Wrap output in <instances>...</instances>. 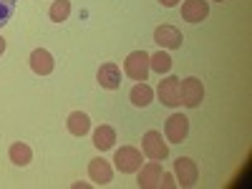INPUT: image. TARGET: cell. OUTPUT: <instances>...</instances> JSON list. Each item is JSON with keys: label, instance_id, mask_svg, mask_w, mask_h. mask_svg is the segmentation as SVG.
Listing matches in <instances>:
<instances>
[{"label": "cell", "instance_id": "6", "mask_svg": "<svg viewBox=\"0 0 252 189\" xmlns=\"http://www.w3.org/2000/svg\"><path fill=\"white\" fill-rule=\"evenodd\" d=\"M189 134V119L184 114H172L164 124V136L169 139L172 144H182Z\"/></svg>", "mask_w": 252, "mask_h": 189}, {"label": "cell", "instance_id": "10", "mask_svg": "<svg viewBox=\"0 0 252 189\" xmlns=\"http://www.w3.org/2000/svg\"><path fill=\"white\" fill-rule=\"evenodd\" d=\"M89 177H91V182L94 184H98V187H106V184H111V179H114V169H111V164L106 161V159H91V164H89Z\"/></svg>", "mask_w": 252, "mask_h": 189}, {"label": "cell", "instance_id": "23", "mask_svg": "<svg viewBox=\"0 0 252 189\" xmlns=\"http://www.w3.org/2000/svg\"><path fill=\"white\" fill-rule=\"evenodd\" d=\"M89 187H91V184H86V182H76V184H73V189H89Z\"/></svg>", "mask_w": 252, "mask_h": 189}, {"label": "cell", "instance_id": "9", "mask_svg": "<svg viewBox=\"0 0 252 189\" xmlns=\"http://www.w3.org/2000/svg\"><path fill=\"white\" fill-rule=\"evenodd\" d=\"M154 43H157L159 48L177 51V48H182V43H184V35H182L179 28H174V26H159V28L154 31Z\"/></svg>", "mask_w": 252, "mask_h": 189}, {"label": "cell", "instance_id": "22", "mask_svg": "<svg viewBox=\"0 0 252 189\" xmlns=\"http://www.w3.org/2000/svg\"><path fill=\"white\" fill-rule=\"evenodd\" d=\"M159 3H161L164 8H174V5L179 3V0H159Z\"/></svg>", "mask_w": 252, "mask_h": 189}, {"label": "cell", "instance_id": "1", "mask_svg": "<svg viewBox=\"0 0 252 189\" xmlns=\"http://www.w3.org/2000/svg\"><path fill=\"white\" fill-rule=\"evenodd\" d=\"M141 161H144V157L136 146H121L114 154V164L121 174H136L141 169Z\"/></svg>", "mask_w": 252, "mask_h": 189}, {"label": "cell", "instance_id": "24", "mask_svg": "<svg viewBox=\"0 0 252 189\" xmlns=\"http://www.w3.org/2000/svg\"><path fill=\"white\" fill-rule=\"evenodd\" d=\"M3 53H5V38L0 35V56H3Z\"/></svg>", "mask_w": 252, "mask_h": 189}, {"label": "cell", "instance_id": "19", "mask_svg": "<svg viewBox=\"0 0 252 189\" xmlns=\"http://www.w3.org/2000/svg\"><path fill=\"white\" fill-rule=\"evenodd\" d=\"M149 68L157 71V73H169V71H172V56L164 53V51L149 56Z\"/></svg>", "mask_w": 252, "mask_h": 189}, {"label": "cell", "instance_id": "14", "mask_svg": "<svg viewBox=\"0 0 252 189\" xmlns=\"http://www.w3.org/2000/svg\"><path fill=\"white\" fill-rule=\"evenodd\" d=\"M114 144H116V131L109 124H101L94 131V146L98 152H109V149H114Z\"/></svg>", "mask_w": 252, "mask_h": 189}, {"label": "cell", "instance_id": "15", "mask_svg": "<svg viewBox=\"0 0 252 189\" xmlns=\"http://www.w3.org/2000/svg\"><path fill=\"white\" fill-rule=\"evenodd\" d=\"M8 157L15 166H28L33 161V149L26 144V141H15L10 149H8Z\"/></svg>", "mask_w": 252, "mask_h": 189}, {"label": "cell", "instance_id": "8", "mask_svg": "<svg viewBox=\"0 0 252 189\" xmlns=\"http://www.w3.org/2000/svg\"><path fill=\"white\" fill-rule=\"evenodd\" d=\"M164 169H161V161H149V164H141V169L136 172V184L139 189H154L159 187V179H161Z\"/></svg>", "mask_w": 252, "mask_h": 189}, {"label": "cell", "instance_id": "11", "mask_svg": "<svg viewBox=\"0 0 252 189\" xmlns=\"http://www.w3.org/2000/svg\"><path fill=\"white\" fill-rule=\"evenodd\" d=\"M31 68H33V73H38V76H51L53 68H56V61H53V56H51L46 48H35V51L31 53Z\"/></svg>", "mask_w": 252, "mask_h": 189}, {"label": "cell", "instance_id": "4", "mask_svg": "<svg viewBox=\"0 0 252 189\" xmlns=\"http://www.w3.org/2000/svg\"><path fill=\"white\" fill-rule=\"evenodd\" d=\"M157 96L159 101L164 103V106H179L182 103V78L177 76H169V78H164L159 83V89H157Z\"/></svg>", "mask_w": 252, "mask_h": 189}, {"label": "cell", "instance_id": "7", "mask_svg": "<svg viewBox=\"0 0 252 189\" xmlns=\"http://www.w3.org/2000/svg\"><path fill=\"white\" fill-rule=\"evenodd\" d=\"M204 101V86H202V81L194 78V76H189L182 81V103L189 109H197L199 103Z\"/></svg>", "mask_w": 252, "mask_h": 189}, {"label": "cell", "instance_id": "17", "mask_svg": "<svg viewBox=\"0 0 252 189\" xmlns=\"http://www.w3.org/2000/svg\"><path fill=\"white\" fill-rule=\"evenodd\" d=\"M129 98H131V103H134V106H139V109H146V106L152 103V98H154V91H152V86H146L144 81H139L136 86L131 89Z\"/></svg>", "mask_w": 252, "mask_h": 189}, {"label": "cell", "instance_id": "13", "mask_svg": "<svg viewBox=\"0 0 252 189\" xmlns=\"http://www.w3.org/2000/svg\"><path fill=\"white\" fill-rule=\"evenodd\" d=\"M207 15H209L207 0H184V5H182V18L187 20V23H202Z\"/></svg>", "mask_w": 252, "mask_h": 189}, {"label": "cell", "instance_id": "20", "mask_svg": "<svg viewBox=\"0 0 252 189\" xmlns=\"http://www.w3.org/2000/svg\"><path fill=\"white\" fill-rule=\"evenodd\" d=\"M15 3H18V0H0V28H3L8 20L13 18V13H15Z\"/></svg>", "mask_w": 252, "mask_h": 189}, {"label": "cell", "instance_id": "3", "mask_svg": "<svg viewBox=\"0 0 252 189\" xmlns=\"http://www.w3.org/2000/svg\"><path fill=\"white\" fill-rule=\"evenodd\" d=\"M141 149H144V157H149L154 161H164L169 157V144L161 139L159 131H146L141 139Z\"/></svg>", "mask_w": 252, "mask_h": 189}, {"label": "cell", "instance_id": "18", "mask_svg": "<svg viewBox=\"0 0 252 189\" xmlns=\"http://www.w3.org/2000/svg\"><path fill=\"white\" fill-rule=\"evenodd\" d=\"M48 15H51L53 23H63V20H68V15H71V0H53Z\"/></svg>", "mask_w": 252, "mask_h": 189}, {"label": "cell", "instance_id": "2", "mask_svg": "<svg viewBox=\"0 0 252 189\" xmlns=\"http://www.w3.org/2000/svg\"><path fill=\"white\" fill-rule=\"evenodd\" d=\"M124 71H126V76L129 78H134V81H146L149 78V53L146 51H134V53H129L126 56V61H124Z\"/></svg>", "mask_w": 252, "mask_h": 189}, {"label": "cell", "instance_id": "21", "mask_svg": "<svg viewBox=\"0 0 252 189\" xmlns=\"http://www.w3.org/2000/svg\"><path fill=\"white\" fill-rule=\"evenodd\" d=\"M159 187H164V189H174L177 187V182H174V174H161V179H159Z\"/></svg>", "mask_w": 252, "mask_h": 189}, {"label": "cell", "instance_id": "16", "mask_svg": "<svg viewBox=\"0 0 252 189\" xmlns=\"http://www.w3.org/2000/svg\"><path fill=\"white\" fill-rule=\"evenodd\" d=\"M66 126H68V131H71L73 136H86V134L91 131V119L83 114V111H73V114L68 116Z\"/></svg>", "mask_w": 252, "mask_h": 189}, {"label": "cell", "instance_id": "25", "mask_svg": "<svg viewBox=\"0 0 252 189\" xmlns=\"http://www.w3.org/2000/svg\"><path fill=\"white\" fill-rule=\"evenodd\" d=\"M217 3H224V0H217Z\"/></svg>", "mask_w": 252, "mask_h": 189}, {"label": "cell", "instance_id": "5", "mask_svg": "<svg viewBox=\"0 0 252 189\" xmlns=\"http://www.w3.org/2000/svg\"><path fill=\"white\" fill-rule=\"evenodd\" d=\"M174 177H177V187H194L199 179V169L189 157H179L174 161Z\"/></svg>", "mask_w": 252, "mask_h": 189}, {"label": "cell", "instance_id": "12", "mask_svg": "<svg viewBox=\"0 0 252 189\" xmlns=\"http://www.w3.org/2000/svg\"><path fill=\"white\" fill-rule=\"evenodd\" d=\"M96 81H98L101 89H109V91L119 89L121 86V71H119V66H116V63H103V66L98 68V73H96Z\"/></svg>", "mask_w": 252, "mask_h": 189}]
</instances>
